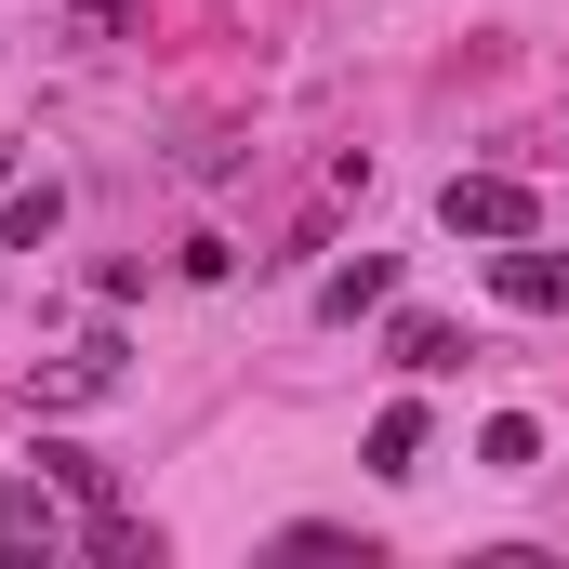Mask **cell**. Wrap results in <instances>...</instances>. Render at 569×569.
Segmentation results:
<instances>
[{"mask_svg": "<svg viewBox=\"0 0 569 569\" xmlns=\"http://www.w3.org/2000/svg\"><path fill=\"white\" fill-rule=\"evenodd\" d=\"M53 212H67V199H53V186H27V199L0 212V226H13V252H40V239H53Z\"/></svg>", "mask_w": 569, "mask_h": 569, "instance_id": "obj_10", "label": "cell"}, {"mask_svg": "<svg viewBox=\"0 0 569 569\" xmlns=\"http://www.w3.org/2000/svg\"><path fill=\"white\" fill-rule=\"evenodd\" d=\"M385 358H398L411 385H437V371H463V331H450V318H398V331H385Z\"/></svg>", "mask_w": 569, "mask_h": 569, "instance_id": "obj_2", "label": "cell"}, {"mask_svg": "<svg viewBox=\"0 0 569 569\" xmlns=\"http://www.w3.org/2000/svg\"><path fill=\"white\" fill-rule=\"evenodd\" d=\"M279 543H291V557H358V569H371V543H358V530H345V517H291Z\"/></svg>", "mask_w": 569, "mask_h": 569, "instance_id": "obj_9", "label": "cell"}, {"mask_svg": "<svg viewBox=\"0 0 569 569\" xmlns=\"http://www.w3.org/2000/svg\"><path fill=\"white\" fill-rule=\"evenodd\" d=\"M0 172H13V146H0Z\"/></svg>", "mask_w": 569, "mask_h": 569, "instance_id": "obj_12", "label": "cell"}, {"mask_svg": "<svg viewBox=\"0 0 569 569\" xmlns=\"http://www.w3.org/2000/svg\"><path fill=\"white\" fill-rule=\"evenodd\" d=\"M437 226H450V239H530L543 199H530L517 172H450V186H437Z\"/></svg>", "mask_w": 569, "mask_h": 569, "instance_id": "obj_1", "label": "cell"}, {"mask_svg": "<svg viewBox=\"0 0 569 569\" xmlns=\"http://www.w3.org/2000/svg\"><path fill=\"white\" fill-rule=\"evenodd\" d=\"M133 13H146V0H67V27H80V40H120Z\"/></svg>", "mask_w": 569, "mask_h": 569, "instance_id": "obj_11", "label": "cell"}, {"mask_svg": "<svg viewBox=\"0 0 569 569\" xmlns=\"http://www.w3.org/2000/svg\"><path fill=\"white\" fill-rule=\"evenodd\" d=\"M53 543H67V517H53V503H40V477H27V490L0 503V557H53Z\"/></svg>", "mask_w": 569, "mask_h": 569, "instance_id": "obj_5", "label": "cell"}, {"mask_svg": "<svg viewBox=\"0 0 569 569\" xmlns=\"http://www.w3.org/2000/svg\"><path fill=\"white\" fill-rule=\"evenodd\" d=\"M503 305H543V318H569V252H503Z\"/></svg>", "mask_w": 569, "mask_h": 569, "instance_id": "obj_4", "label": "cell"}, {"mask_svg": "<svg viewBox=\"0 0 569 569\" xmlns=\"http://www.w3.org/2000/svg\"><path fill=\"white\" fill-rule=\"evenodd\" d=\"M40 477H53V490H80V503H107V463H93L80 437H40Z\"/></svg>", "mask_w": 569, "mask_h": 569, "instance_id": "obj_8", "label": "cell"}, {"mask_svg": "<svg viewBox=\"0 0 569 569\" xmlns=\"http://www.w3.org/2000/svg\"><path fill=\"white\" fill-rule=\"evenodd\" d=\"M371 477H425V411H371Z\"/></svg>", "mask_w": 569, "mask_h": 569, "instance_id": "obj_6", "label": "cell"}, {"mask_svg": "<svg viewBox=\"0 0 569 569\" xmlns=\"http://www.w3.org/2000/svg\"><path fill=\"white\" fill-rule=\"evenodd\" d=\"M477 463H490V477H530V463H543V425H530V411H490V425H477Z\"/></svg>", "mask_w": 569, "mask_h": 569, "instance_id": "obj_7", "label": "cell"}, {"mask_svg": "<svg viewBox=\"0 0 569 569\" xmlns=\"http://www.w3.org/2000/svg\"><path fill=\"white\" fill-rule=\"evenodd\" d=\"M371 305H398V266H385V252H358V266L318 279V318H371Z\"/></svg>", "mask_w": 569, "mask_h": 569, "instance_id": "obj_3", "label": "cell"}]
</instances>
